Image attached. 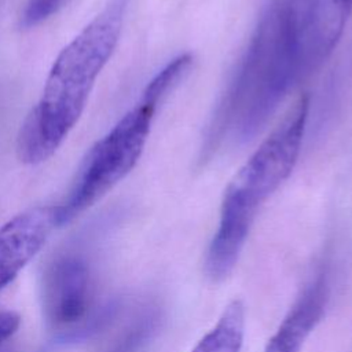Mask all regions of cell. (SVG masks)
Listing matches in <instances>:
<instances>
[{
    "mask_svg": "<svg viewBox=\"0 0 352 352\" xmlns=\"http://www.w3.org/2000/svg\"><path fill=\"white\" fill-rule=\"evenodd\" d=\"M305 78L283 0H270L208 126L205 155L253 140Z\"/></svg>",
    "mask_w": 352,
    "mask_h": 352,
    "instance_id": "obj_1",
    "label": "cell"
},
{
    "mask_svg": "<svg viewBox=\"0 0 352 352\" xmlns=\"http://www.w3.org/2000/svg\"><path fill=\"white\" fill-rule=\"evenodd\" d=\"M128 0H110L58 54L43 94L26 116L16 139L23 164H40L59 148L80 120L98 76L113 55Z\"/></svg>",
    "mask_w": 352,
    "mask_h": 352,
    "instance_id": "obj_2",
    "label": "cell"
},
{
    "mask_svg": "<svg viewBox=\"0 0 352 352\" xmlns=\"http://www.w3.org/2000/svg\"><path fill=\"white\" fill-rule=\"evenodd\" d=\"M40 300L50 331L60 341H77L111 323L118 305L102 297L88 257L77 250L56 253L41 274Z\"/></svg>",
    "mask_w": 352,
    "mask_h": 352,
    "instance_id": "obj_3",
    "label": "cell"
},
{
    "mask_svg": "<svg viewBox=\"0 0 352 352\" xmlns=\"http://www.w3.org/2000/svg\"><path fill=\"white\" fill-rule=\"evenodd\" d=\"M158 106L139 99L84 157L67 198L56 205L58 224L72 221L122 180L139 161Z\"/></svg>",
    "mask_w": 352,
    "mask_h": 352,
    "instance_id": "obj_4",
    "label": "cell"
},
{
    "mask_svg": "<svg viewBox=\"0 0 352 352\" xmlns=\"http://www.w3.org/2000/svg\"><path fill=\"white\" fill-rule=\"evenodd\" d=\"M309 96L300 95L227 187L258 210L290 176L302 144Z\"/></svg>",
    "mask_w": 352,
    "mask_h": 352,
    "instance_id": "obj_5",
    "label": "cell"
},
{
    "mask_svg": "<svg viewBox=\"0 0 352 352\" xmlns=\"http://www.w3.org/2000/svg\"><path fill=\"white\" fill-rule=\"evenodd\" d=\"M283 4L309 77L336 48L352 7L342 0H283Z\"/></svg>",
    "mask_w": 352,
    "mask_h": 352,
    "instance_id": "obj_6",
    "label": "cell"
},
{
    "mask_svg": "<svg viewBox=\"0 0 352 352\" xmlns=\"http://www.w3.org/2000/svg\"><path fill=\"white\" fill-rule=\"evenodd\" d=\"M56 227V206L28 209L0 227V290L16 278Z\"/></svg>",
    "mask_w": 352,
    "mask_h": 352,
    "instance_id": "obj_7",
    "label": "cell"
},
{
    "mask_svg": "<svg viewBox=\"0 0 352 352\" xmlns=\"http://www.w3.org/2000/svg\"><path fill=\"white\" fill-rule=\"evenodd\" d=\"M330 293V268L323 263L294 300L264 352H301L308 336L324 315Z\"/></svg>",
    "mask_w": 352,
    "mask_h": 352,
    "instance_id": "obj_8",
    "label": "cell"
},
{
    "mask_svg": "<svg viewBox=\"0 0 352 352\" xmlns=\"http://www.w3.org/2000/svg\"><path fill=\"white\" fill-rule=\"evenodd\" d=\"M256 213L257 209L226 191L220 221L205 258V271L210 279L221 280L231 274L243 249Z\"/></svg>",
    "mask_w": 352,
    "mask_h": 352,
    "instance_id": "obj_9",
    "label": "cell"
},
{
    "mask_svg": "<svg viewBox=\"0 0 352 352\" xmlns=\"http://www.w3.org/2000/svg\"><path fill=\"white\" fill-rule=\"evenodd\" d=\"M161 323V307L153 301L143 302L132 311L99 352H143L157 336Z\"/></svg>",
    "mask_w": 352,
    "mask_h": 352,
    "instance_id": "obj_10",
    "label": "cell"
},
{
    "mask_svg": "<svg viewBox=\"0 0 352 352\" xmlns=\"http://www.w3.org/2000/svg\"><path fill=\"white\" fill-rule=\"evenodd\" d=\"M245 334V308L231 301L216 324L198 341L191 352H239Z\"/></svg>",
    "mask_w": 352,
    "mask_h": 352,
    "instance_id": "obj_11",
    "label": "cell"
},
{
    "mask_svg": "<svg viewBox=\"0 0 352 352\" xmlns=\"http://www.w3.org/2000/svg\"><path fill=\"white\" fill-rule=\"evenodd\" d=\"M191 63H192V56L190 54H182L173 58L148 81L140 98L155 106H160L164 98L172 91V88L188 70Z\"/></svg>",
    "mask_w": 352,
    "mask_h": 352,
    "instance_id": "obj_12",
    "label": "cell"
},
{
    "mask_svg": "<svg viewBox=\"0 0 352 352\" xmlns=\"http://www.w3.org/2000/svg\"><path fill=\"white\" fill-rule=\"evenodd\" d=\"M66 0H29L22 16L21 25L23 28H33L48 19L56 12Z\"/></svg>",
    "mask_w": 352,
    "mask_h": 352,
    "instance_id": "obj_13",
    "label": "cell"
},
{
    "mask_svg": "<svg viewBox=\"0 0 352 352\" xmlns=\"http://www.w3.org/2000/svg\"><path fill=\"white\" fill-rule=\"evenodd\" d=\"M21 318L14 311H0V348L18 330Z\"/></svg>",
    "mask_w": 352,
    "mask_h": 352,
    "instance_id": "obj_14",
    "label": "cell"
},
{
    "mask_svg": "<svg viewBox=\"0 0 352 352\" xmlns=\"http://www.w3.org/2000/svg\"><path fill=\"white\" fill-rule=\"evenodd\" d=\"M344 3H346L349 7H352V0H342Z\"/></svg>",
    "mask_w": 352,
    "mask_h": 352,
    "instance_id": "obj_15",
    "label": "cell"
}]
</instances>
